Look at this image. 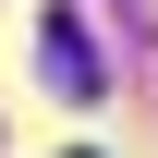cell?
I'll return each mask as SVG.
<instances>
[{
  "instance_id": "6da1fadb",
  "label": "cell",
  "mask_w": 158,
  "mask_h": 158,
  "mask_svg": "<svg viewBox=\"0 0 158 158\" xmlns=\"http://www.w3.org/2000/svg\"><path fill=\"white\" fill-rule=\"evenodd\" d=\"M37 73L61 85V98H110V61H98V37H85V12H49L37 24Z\"/></svg>"
}]
</instances>
